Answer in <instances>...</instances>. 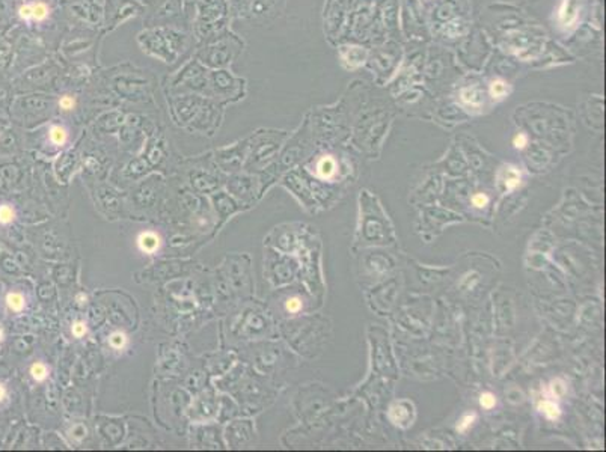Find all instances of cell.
Instances as JSON below:
<instances>
[{
  "label": "cell",
  "instance_id": "obj_1",
  "mask_svg": "<svg viewBox=\"0 0 606 452\" xmlns=\"http://www.w3.org/2000/svg\"><path fill=\"white\" fill-rule=\"evenodd\" d=\"M361 229L359 232L362 234V237L369 241V243H392L394 241V232H392V226L387 220V216H385V213L382 211V208L379 205L374 207V220L371 219V214L367 208V205H364V211L361 210Z\"/></svg>",
  "mask_w": 606,
  "mask_h": 452
},
{
  "label": "cell",
  "instance_id": "obj_2",
  "mask_svg": "<svg viewBox=\"0 0 606 452\" xmlns=\"http://www.w3.org/2000/svg\"><path fill=\"white\" fill-rule=\"evenodd\" d=\"M413 416H415L413 404L409 402V401L395 402L394 406L391 407V412H389L391 420L395 425H398L401 428H407L409 425H412Z\"/></svg>",
  "mask_w": 606,
  "mask_h": 452
},
{
  "label": "cell",
  "instance_id": "obj_3",
  "mask_svg": "<svg viewBox=\"0 0 606 452\" xmlns=\"http://www.w3.org/2000/svg\"><path fill=\"white\" fill-rule=\"evenodd\" d=\"M162 246V238L157 232L154 231H144L139 234L137 237V247L139 251L147 253V255H152L155 252H159V249Z\"/></svg>",
  "mask_w": 606,
  "mask_h": 452
},
{
  "label": "cell",
  "instance_id": "obj_4",
  "mask_svg": "<svg viewBox=\"0 0 606 452\" xmlns=\"http://www.w3.org/2000/svg\"><path fill=\"white\" fill-rule=\"evenodd\" d=\"M336 169H338V163H336V160L332 157V155H324V157H321V159L317 162V166H315V174H317V177H318V178H321V180H331V178H333V177H335V174H336Z\"/></svg>",
  "mask_w": 606,
  "mask_h": 452
},
{
  "label": "cell",
  "instance_id": "obj_5",
  "mask_svg": "<svg viewBox=\"0 0 606 452\" xmlns=\"http://www.w3.org/2000/svg\"><path fill=\"white\" fill-rule=\"evenodd\" d=\"M504 184L507 190H513L520 184V174L516 167L508 166L504 170Z\"/></svg>",
  "mask_w": 606,
  "mask_h": 452
},
{
  "label": "cell",
  "instance_id": "obj_6",
  "mask_svg": "<svg viewBox=\"0 0 606 452\" xmlns=\"http://www.w3.org/2000/svg\"><path fill=\"white\" fill-rule=\"evenodd\" d=\"M6 305L14 312H21L26 306V300L20 292H9L6 295Z\"/></svg>",
  "mask_w": 606,
  "mask_h": 452
},
{
  "label": "cell",
  "instance_id": "obj_7",
  "mask_svg": "<svg viewBox=\"0 0 606 452\" xmlns=\"http://www.w3.org/2000/svg\"><path fill=\"white\" fill-rule=\"evenodd\" d=\"M508 90H510L508 89V85L504 80H501V79L493 80L490 83V97L493 100H502L504 97H507Z\"/></svg>",
  "mask_w": 606,
  "mask_h": 452
},
{
  "label": "cell",
  "instance_id": "obj_8",
  "mask_svg": "<svg viewBox=\"0 0 606 452\" xmlns=\"http://www.w3.org/2000/svg\"><path fill=\"white\" fill-rule=\"evenodd\" d=\"M540 412L545 415L548 419H551V420L558 419L559 415H561V410H559L558 404H555L553 401H543L540 404Z\"/></svg>",
  "mask_w": 606,
  "mask_h": 452
},
{
  "label": "cell",
  "instance_id": "obj_9",
  "mask_svg": "<svg viewBox=\"0 0 606 452\" xmlns=\"http://www.w3.org/2000/svg\"><path fill=\"white\" fill-rule=\"evenodd\" d=\"M30 376H32V379L35 380V381H45L47 380V377H49V368H47V365L45 363H42V362H37V363H34L32 366H30Z\"/></svg>",
  "mask_w": 606,
  "mask_h": 452
},
{
  "label": "cell",
  "instance_id": "obj_10",
  "mask_svg": "<svg viewBox=\"0 0 606 452\" xmlns=\"http://www.w3.org/2000/svg\"><path fill=\"white\" fill-rule=\"evenodd\" d=\"M67 139H68V131L64 127L55 126V127L50 128V140H52V144H55L57 146H62V145L67 142Z\"/></svg>",
  "mask_w": 606,
  "mask_h": 452
},
{
  "label": "cell",
  "instance_id": "obj_11",
  "mask_svg": "<svg viewBox=\"0 0 606 452\" xmlns=\"http://www.w3.org/2000/svg\"><path fill=\"white\" fill-rule=\"evenodd\" d=\"M109 344H110V347L115 348V350H122L124 347L127 345V336H126V333H122V332L112 333L110 336H109Z\"/></svg>",
  "mask_w": 606,
  "mask_h": 452
},
{
  "label": "cell",
  "instance_id": "obj_12",
  "mask_svg": "<svg viewBox=\"0 0 606 452\" xmlns=\"http://www.w3.org/2000/svg\"><path fill=\"white\" fill-rule=\"evenodd\" d=\"M15 217V211L11 205H0V223L9 225Z\"/></svg>",
  "mask_w": 606,
  "mask_h": 452
},
{
  "label": "cell",
  "instance_id": "obj_13",
  "mask_svg": "<svg viewBox=\"0 0 606 452\" xmlns=\"http://www.w3.org/2000/svg\"><path fill=\"white\" fill-rule=\"evenodd\" d=\"M475 419H477V415H475V413H468V415H464V416L459 420V424H457V431H460V433L468 431V430L472 427V424L475 422Z\"/></svg>",
  "mask_w": 606,
  "mask_h": 452
},
{
  "label": "cell",
  "instance_id": "obj_14",
  "mask_svg": "<svg viewBox=\"0 0 606 452\" xmlns=\"http://www.w3.org/2000/svg\"><path fill=\"white\" fill-rule=\"evenodd\" d=\"M49 15V8L45 6L44 3H35L32 5V18L37 21L44 20Z\"/></svg>",
  "mask_w": 606,
  "mask_h": 452
},
{
  "label": "cell",
  "instance_id": "obj_15",
  "mask_svg": "<svg viewBox=\"0 0 606 452\" xmlns=\"http://www.w3.org/2000/svg\"><path fill=\"white\" fill-rule=\"evenodd\" d=\"M479 406L483 407V409H486V410L493 409L496 406V397L493 394H490V392L481 394L479 395Z\"/></svg>",
  "mask_w": 606,
  "mask_h": 452
},
{
  "label": "cell",
  "instance_id": "obj_16",
  "mask_svg": "<svg viewBox=\"0 0 606 452\" xmlns=\"http://www.w3.org/2000/svg\"><path fill=\"white\" fill-rule=\"evenodd\" d=\"M489 204V198L484 193H477L472 196V205L475 208H484Z\"/></svg>",
  "mask_w": 606,
  "mask_h": 452
},
{
  "label": "cell",
  "instance_id": "obj_17",
  "mask_svg": "<svg viewBox=\"0 0 606 452\" xmlns=\"http://www.w3.org/2000/svg\"><path fill=\"white\" fill-rule=\"evenodd\" d=\"M285 307H287V310H288L290 314H296V312H299V310L302 309V302L297 297H291V299L287 300Z\"/></svg>",
  "mask_w": 606,
  "mask_h": 452
},
{
  "label": "cell",
  "instance_id": "obj_18",
  "mask_svg": "<svg viewBox=\"0 0 606 452\" xmlns=\"http://www.w3.org/2000/svg\"><path fill=\"white\" fill-rule=\"evenodd\" d=\"M86 324L85 323H82V321H77V323H74L73 324V327H71V332H73V335L75 336V338H82V336H85L86 335Z\"/></svg>",
  "mask_w": 606,
  "mask_h": 452
},
{
  "label": "cell",
  "instance_id": "obj_19",
  "mask_svg": "<svg viewBox=\"0 0 606 452\" xmlns=\"http://www.w3.org/2000/svg\"><path fill=\"white\" fill-rule=\"evenodd\" d=\"M551 391H552V394L555 397H563L564 392H566V386H564V383L561 380H556V381H552Z\"/></svg>",
  "mask_w": 606,
  "mask_h": 452
},
{
  "label": "cell",
  "instance_id": "obj_20",
  "mask_svg": "<svg viewBox=\"0 0 606 452\" xmlns=\"http://www.w3.org/2000/svg\"><path fill=\"white\" fill-rule=\"evenodd\" d=\"M513 145H514V148H517V149H523L528 145V136L523 134V133H519L514 139H513Z\"/></svg>",
  "mask_w": 606,
  "mask_h": 452
},
{
  "label": "cell",
  "instance_id": "obj_21",
  "mask_svg": "<svg viewBox=\"0 0 606 452\" xmlns=\"http://www.w3.org/2000/svg\"><path fill=\"white\" fill-rule=\"evenodd\" d=\"M75 106V101L71 98V97H62L60 100H59V107L62 108V110H65V112H68V110H73V107Z\"/></svg>",
  "mask_w": 606,
  "mask_h": 452
},
{
  "label": "cell",
  "instance_id": "obj_22",
  "mask_svg": "<svg viewBox=\"0 0 606 452\" xmlns=\"http://www.w3.org/2000/svg\"><path fill=\"white\" fill-rule=\"evenodd\" d=\"M18 14H20V17L23 20H30V18H32V5H24V6H21L20 11H18Z\"/></svg>",
  "mask_w": 606,
  "mask_h": 452
},
{
  "label": "cell",
  "instance_id": "obj_23",
  "mask_svg": "<svg viewBox=\"0 0 606 452\" xmlns=\"http://www.w3.org/2000/svg\"><path fill=\"white\" fill-rule=\"evenodd\" d=\"M466 90V93H469V97H474V90L472 89H464ZM463 101H466V103H469V104H475V101H474V98H464Z\"/></svg>",
  "mask_w": 606,
  "mask_h": 452
},
{
  "label": "cell",
  "instance_id": "obj_24",
  "mask_svg": "<svg viewBox=\"0 0 606 452\" xmlns=\"http://www.w3.org/2000/svg\"><path fill=\"white\" fill-rule=\"evenodd\" d=\"M5 397H6V391H5V387L0 384V401H2Z\"/></svg>",
  "mask_w": 606,
  "mask_h": 452
},
{
  "label": "cell",
  "instance_id": "obj_25",
  "mask_svg": "<svg viewBox=\"0 0 606 452\" xmlns=\"http://www.w3.org/2000/svg\"><path fill=\"white\" fill-rule=\"evenodd\" d=\"M3 339V329H2V325H0V341Z\"/></svg>",
  "mask_w": 606,
  "mask_h": 452
}]
</instances>
